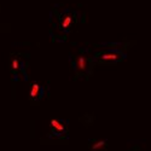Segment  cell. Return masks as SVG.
<instances>
[{
  "instance_id": "obj_1",
  "label": "cell",
  "mask_w": 151,
  "mask_h": 151,
  "mask_svg": "<svg viewBox=\"0 0 151 151\" xmlns=\"http://www.w3.org/2000/svg\"><path fill=\"white\" fill-rule=\"evenodd\" d=\"M50 126H51V128L56 129L57 132L62 133L64 132V126H63V123L59 121V120H56V119H52L51 122H50Z\"/></svg>"
},
{
  "instance_id": "obj_2",
  "label": "cell",
  "mask_w": 151,
  "mask_h": 151,
  "mask_svg": "<svg viewBox=\"0 0 151 151\" xmlns=\"http://www.w3.org/2000/svg\"><path fill=\"white\" fill-rule=\"evenodd\" d=\"M103 60H117L119 59V55L115 52H109V53H103L100 56Z\"/></svg>"
},
{
  "instance_id": "obj_3",
  "label": "cell",
  "mask_w": 151,
  "mask_h": 151,
  "mask_svg": "<svg viewBox=\"0 0 151 151\" xmlns=\"http://www.w3.org/2000/svg\"><path fill=\"white\" fill-rule=\"evenodd\" d=\"M39 92H40V86L37 83H33L32 88H30V97L35 98L37 94H39Z\"/></svg>"
},
{
  "instance_id": "obj_4",
  "label": "cell",
  "mask_w": 151,
  "mask_h": 151,
  "mask_svg": "<svg viewBox=\"0 0 151 151\" xmlns=\"http://www.w3.org/2000/svg\"><path fill=\"white\" fill-rule=\"evenodd\" d=\"M78 68H79V70H85L86 69V58L85 57H79L78 58Z\"/></svg>"
},
{
  "instance_id": "obj_5",
  "label": "cell",
  "mask_w": 151,
  "mask_h": 151,
  "mask_svg": "<svg viewBox=\"0 0 151 151\" xmlns=\"http://www.w3.org/2000/svg\"><path fill=\"white\" fill-rule=\"evenodd\" d=\"M70 24H71V17H70V16H67L62 21V26H63V28H68Z\"/></svg>"
},
{
  "instance_id": "obj_6",
  "label": "cell",
  "mask_w": 151,
  "mask_h": 151,
  "mask_svg": "<svg viewBox=\"0 0 151 151\" xmlns=\"http://www.w3.org/2000/svg\"><path fill=\"white\" fill-rule=\"evenodd\" d=\"M104 145H105V142L100 140V142H97L96 144H93V145H92V149H93V150H98V149H100V147H103Z\"/></svg>"
},
{
  "instance_id": "obj_7",
  "label": "cell",
  "mask_w": 151,
  "mask_h": 151,
  "mask_svg": "<svg viewBox=\"0 0 151 151\" xmlns=\"http://www.w3.org/2000/svg\"><path fill=\"white\" fill-rule=\"evenodd\" d=\"M18 67H19V62H18V59L15 58L14 60H12V69H14V70H17Z\"/></svg>"
}]
</instances>
